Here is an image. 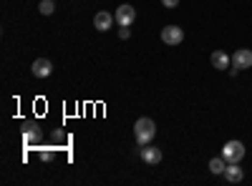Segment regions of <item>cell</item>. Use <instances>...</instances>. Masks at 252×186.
<instances>
[{"label":"cell","mask_w":252,"mask_h":186,"mask_svg":"<svg viewBox=\"0 0 252 186\" xmlns=\"http://www.w3.org/2000/svg\"><path fill=\"white\" fill-rule=\"evenodd\" d=\"M154 136H157V123L152 118H146V116L144 118H136V123H134V138H136L139 146L152 143Z\"/></svg>","instance_id":"obj_1"},{"label":"cell","mask_w":252,"mask_h":186,"mask_svg":"<svg viewBox=\"0 0 252 186\" xmlns=\"http://www.w3.org/2000/svg\"><path fill=\"white\" fill-rule=\"evenodd\" d=\"M222 156L227 163H240L245 159V143L242 141H227L222 146Z\"/></svg>","instance_id":"obj_2"},{"label":"cell","mask_w":252,"mask_h":186,"mask_svg":"<svg viewBox=\"0 0 252 186\" xmlns=\"http://www.w3.org/2000/svg\"><path fill=\"white\" fill-rule=\"evenodd\" d=\"M114 18H116V23H119L121 28H129L134 20H136V8H131V5L124 3V5L116 8V15H114Z\"/></svg>","instance_id":"obj_3"},{"label":"cell","mask_w":252,"mask_h":186,"mask_svg":"<svg viewBox=\"0 0 252 186\" xmlns=\"http://www.w3.org/2000/svg\"><path fill=\"white\" fill-rule=\"evenodd\" d=\"M139 156H141V161H144V163H149V166H157V163L164 159L161 149L152 146V143H146V146H141V149H139Z\"/></svg>","instance_id":"obj_4"},{"label":"cell","mask_w":252,"mask_h":186,"mask_svg":"<svg viewBox=\"0 0 252 186\" xmlns=\"http://www.w3.org/2000/svg\"><path fill=\"white\" fill-rule=\"evenodd\" d=\"M161 40L166 46H179L184 40V30L179 26H166V28H161Z\"/></svg>","instance_id":"obj_5"},{"label":"cell","mask_w":252,"mask_h":186,"mask_svg":"<svg viewBox=\"0 0 252 186\" xmlns=\"http://www.w3.org/2000/svg\"><path fill=\"white\" fill-rule=\"evenodd\" d=\"M232 66L245 71V68H252V51L250 48H237L235 55H232Z\"/></svg>","instance_id":"obj_6"},{"label":"cell","mask_w":252,"mask_h":186,"mask_svg":"<svg viewBox=\"0 0 252 186\" xmlns=\"http://www.w3.org/2000/svg\"><path fill=\"white\" fill-rule=\"evenodd\" d=\"M114 20H116V18H114L109 10H101V13H96V15H94V28H96V30H101V33H106V30L114 26Z\"/></svg>","instance_id":"obj_7"},{"label":"cell","mask_w":252,"mask_h":186,"mask_svg":"<svg viewBox=\"0 0 252 186\" xmlns=\"http://www.w3.org/2000/svg\"><path fill=\"white\" fill-rule=\"evenodd\" d=\"M51 71H53V66H51L48 58H35L33 60V76L35 78H48Z\"/></svg>","instance_id":"obj_8"},{"label":"cell","mask_w":252,"mask_h":186,"mask_svg":"<svg viewBox=\"0 0 252 186\" xmlns=\"http://www.w3.org/2000/svg\"><path fill=\"white\" fill-rule=\"evenodd\" d=\"M209 60H212V66H215L217 71H227L229 66H232V58H229L224 51H215Z\"/></svg>","instance_id":"obj_9"},{"label":"cell","mask_w":252,"mask_h":186,"mask_svg":"<svg viewBox=\"0 0 252 186\" xmlns=\"http://www.w3.org/2000/svg\"><path fill=\"white\" fill-rule=\"evenodd\" d=\"M229 184H240L242 181V169H240V163H227V169H224V174H222Z\"/></svg>","instance_id":"obj_10"},{"label":"cell","mask_w":252,"mask_h":186,"mask_svg":"<svg viewBox=\"0 0 252 186\" xmlns=\"http://www.w3.org/2000/svg\"><path fill=\"white\" fill-rule=\"evenodd\" d=\"M40 138V131H38V123H26V143H33Z\"/></svg>","instance_id":"obj_11"},{"label":"cell","mask_w":252,"mask_h":186,"mask_svg":"<svg viewBox=\"0 0 252 186\" xmlns=\"http://www.w3.org/2000/svg\"><path fill=\"white\" fill-rule=\"evenodd\" d=\"M224 169H227V161H224V156H220V159H212V161H209V171H212V174H224Z\"/></svg>","instance_id":"obj_12"},{"label":"cell","mask_w":252,"mask_h":186,"mask_svg":"<svg viewBox=\"0 0 252 186\" xmlns=\"http://www.w3.org/2000/svg\"><path fill=\"white\" fill-rule=\"evenodd\" d=\"M38 8H40V13H43V15H51V13L56 10V0H43Z\"/></svg>","instance_id":"obj_13"},{"label":"cell","mask_w":252,"mask_h":186,"mask_svg":"<svg viewBox=\"0 0 252 186\" xmlns=\"http://www.w3.org/2000/svg\"><path fill=\"white\" fill-rule=\"evenodd\" d=\"M38 159H40V161H51V159H53V151H51V149H40V151H38Z\"/></svg>","instance_id":"obj_14"},{"label":"cell","mask_w":252,"mask_h":186,"mask_svg":"<svg viewBox=\"0 0 252 186\" xmlns=\"http://www.w3.org/2000/svg\"><path fill=\"white\" fill-rule=\"evenodd\" d=\"M161 5L172 10V8H177V5H179V0H161Z\"/></svg>","instance_id":"obj_15"},{"label":"cell","mask_w":252,"mask_h":186,"mask_svg":"<svg viewBox=\"0 0 252 186\" xmlns=\"http://www.w3.org/2000/svg\"><path fill=\"white\" fill-rule=\"evenodd\" d=\"M129 35H131V30H129V28H121V30H119V38H121V40H126Z\"/></svg>","instance_id":"obj_16"}]
</instances>
